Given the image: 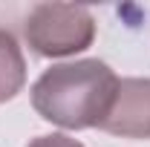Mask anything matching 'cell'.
I'll use <instances>...</instances> for the list:
<instances>
[{
	"instance_id": "6da1fadb",
	"label": "cell",
	"mask_w": 150,
	"mask_h": 147,
	"mask_svg": "<svg viewBox=\"0 0 150 147\" xmlns=\"http://www.w3.org/2000/svg\"><path fill=\"white\" fill-rule=\"evenodd\" d=\"M118 81L98 58L55 64L32 84V107L43 121L64 130L101 127L115 101Z\"/></svg>"
},
{
	"instance_id": "7a4b0ae2",
	"label": "cell",
	"mask_w": 150,
	"mask_h": 147,
	"mask_svg": "<svg viewBox=\"0 0 150 147\" xmlns=\"http://www.w3.org/2000/svg\"><path fill=\"white\" fill-rule=\"evenodd\" d=\"M23 35L29 49L43 58H67L90 49L95 40V18L87 6L38 3L26 15Z\"/></svg>"
},
{
	"instance_id": "3957f363",
	"label": "cell",
	"mask_w": 150,
	"mask_h": 147,
	"mask_svg": "<svg viewBox=\"0 0 150 147\" xmlns=\"http://www.w3.org/2000/svg\"><path fill=\"white\" fill-rule=\"evenodd\" d=\"M98 130L121 139H150V78H121Z\"/></svg>"
},
{
	"instance_id": "277c9868",
	"label": "cell",
	"mask_w": 150,
	"mask_h": 147,
	"mask_svg": "<svg viewBox=\"0 0 150 147\" xmlns=\"http://www.w3.org/2000/svg\"><path fill=\"white\" fill-rule=\"evenodd\" d=\"M26 84V58L9 29H0V104L12 101Z\"/></svg>"
},
{
	"instance_id": "5b68a950",
	"label": "cell",
	"mask_w": 150,
	"mask_h": 147,
	"mask_svg": "<svg viewBox=\"0 0 150 147\" xmlns=\"http://www.w3.org/2000/svg\"><path fill=\"white\" fill-rule=\"evenodd\" d=\"M26 147H84V144L75 141V139H69L67 133H49V136H38V139H32Z\"/></svg>"
}]
</instances>
